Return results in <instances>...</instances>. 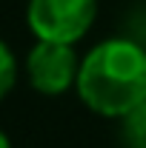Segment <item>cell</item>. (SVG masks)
<instances>
[{
    "mask_svg": "<svg viewBox=\"0 0 146 148\" xmlns=\"http://www.w3.org/2000/svg\"><path fill=\"white\" fill-rule=\"evenodd\" d=\"M74 88L92 114L109 120L126 117L146 100V49L126 37L100 40L80 60Z\"/></svg>",
    "mask_w": 146,
    "mask_h": 148,
    "instance_id": "cell-1",
    "label": "cell"
},
{
    "mask_svg": "<svg viewBox=\"0 0 146 148\" xmlns=\"http://www.w3.org/2000/svg\"><path fill=\"white\" fill-rule=\"evenodd\" d=\"M97 17V0H29L26 23L37 40L69 43L89 34Z\"/></svg>",
    "mask_w": 146,
    "mask_h": 148,
    "instance_id": "cell-2",
    "label": "cell"
},
{
    "mask_svg": "<svg viewBox=\"0 0 146 148\" xmlns=\"http://www.w3.org/2000/svg\"><path fill=\"white\" fill-rule=\"evenodd\" d=\"M80 57L69 43H49L37 40L26 54V77L35 91L46 97H60L74 86Z\"/></svg>",
    "mask_w": 146,
    "mask_h": 148,
    "instance_id": "cell-3",
    "label": "cell"
},
{
    "mask_svg": "<svg viewBox=\"0 0 146 148\" xmlns=\"http://www.w3.org/2000/svg\"><path fill=\"white\" fill-rule=\"evenodd\" d=\"M120 123L126 148H146V100H140L126 117H120Z\"/></svg>",
    "mask_w": 146,
    "mask_h": 148,
    "instance_id": "cell-4",
    "label": "cell"
},
{
    "mask_svg": "<svg viewBox=\"0 0 146 148\" xmlns=\"http://www.w3.org/2000/svg\"><path fill=\"white\" fill-rule=\"evenodd\" d=\"M17 74H20L17 57L9 49V43L0 37V100H6L12 94V88L17 86Z\"/></svg>",
    "mask_w": 146,
    "mask_h": 148,
    "instance_id": "cell-5",
    "label": "cell"
},
{
    "mask_svg": "<svg viewBox=\"0 0 146 148\" xmlns=\"http://www.w3.org/2000/svg\"><path fill=\"white\" fill-rule=\"evenodd\" d=\"M0 148H12V143H9V137H6L3 128H0Z\"/></svg>",
    "mask_w": 146,
    "mask_h": 148,
    "instance_id": "cell-6",
    "label": "cell"
}]
</instances>
